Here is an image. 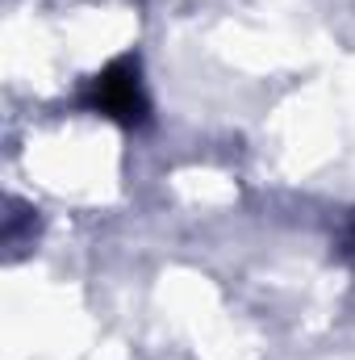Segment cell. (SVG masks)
I'll return each mask as SVG.
<instances>
[{
  "label": "cell",
  "mask_w": 355,
  "mask_h": 360,
  "mask_svg": "<svg viewBox=\"0 0 355 360\" xmlns=\"http://www.w3.org/2000/svg\"><path fill=\"white\" fill-rule=\"evenodd\" d=\"M96 101H100L109 113H117V117H134V113L142 109V101H138V80H134L130 63H117V68L100 80Z\"/></svg>",
  "instance_id": "6da1fadb"
}]
</instances>
